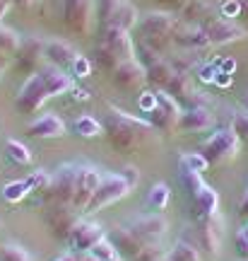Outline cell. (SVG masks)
I'll list each match as a JSON object with an SVG mask.
<instances>
[{"instance_id":"33","label":"cell","mask_w":248,"mask_h":261,"mask_svg":"<svg viewBox=\"0 0 248 261\" xmlns=\"http://www.w3.org/2000/svg\"><path fill=\"white\" fill-rule=\"evenodd\" d=\"M73 130L77 136H82V138H97L101 130H104V126L94 116H77L73 121Z\"/></svg>"},{"instance_id":"29","label":"cell","mask_w":248,"mask_h":261,"mask_svg":"<svg viewBox=\"0 0 248 261\" xmlns=\"http://www.w3.org/2000/svg\"><path fill=\"white\" fill-rule=\"evenodd\" d=\"M138 19H140L138 8H135L133 3H128V0H123L118 8H116V12L111 15L106 27H120V29H128L130 32V29L138 27Z\"/></svg>"},{"instance_id":"58","label":"cell","mask_w":248,"mask_h":261,"mask_svg":"<svg viewBox=\"0 0 248 261\" xmlns=\"http://www.w3.org/2000/svg\"><path fill=\"white\" fill-rule=\"evenodd\" d=\"M231 68H234V61H231V58H227V61H224V65H222V73H231Z\"/></svg>"},{"instance_id":"53","label":"cell","mask_w":248,"mask_h":261,"mask_svg":"<svg viewBox=\"0 0 248 261\" xmlns=\"http://www.w3.org/2000/svg\"><path fill=\"white\" fill-rule=\"evenodd\" d=\"M229 83H231V73H222V70H217V75H214V85L229 87Z\"/></svg>"},{"instance_id":"59","label":"cell","mask_w":248,"mask_h":261,"mask_svg":"<svg viewBox=\"0 0 248 261\" xmlns=\"http://www.w3.org/2000/svg\"><path fill=\"white\" fill-rule=\"evenodd\" d=\"M106 261H123V256H120V254H116V256H111V259H106Z\"/></svg>"},{"instance_id":"52","label":"cell","mask_w":248,"mask_h":261,"mask_svg":"<svg viewBox=\"0 0 248 261\" xmlns=\"http://www.w3.org/2000/svg\"><path fill=\"white\" fill-rule=\"evenodd\" d=\"M152 107H154V92H145L140 97V109H142V112H149Z\"/></svg>"},{"instance_id":"3","label":"cell","mask_w":248,"mask_h":261,"mask_svg":"<svg viewBox=\"0 0 248 261\" xmlns=\"http://www.w3.org/2000/svg\"><path fill=\"white\" fill-rule=\"evenodd\" d=\"M183 240L195 244L202 256L217 259L222 249V240H224V220H222V215L214 213L210 218H205V220H193V225L185 230Z\"/></svg>"},{"instance_id":"44","label":"cell","mask_w":248,"mask_h":261,"mask_svg":"<svg viewBox=\"0 0 248 261\" xmlns=\"http://www.w3.org/2000/svg\"><path fill=\"white\" fill-rule=\"evenodd\" d=\"M118 174L123 179H126V181H128V187L130 189H135L140 184V179H142V174H140V169L138 167H133V165H123V167L118 169Z\"/></svg>"},{"instance_id":"37","label":"cell","mask_w":248,"mask_h":261,"mask_svg":"<svg viewBox=\"0 0 248 261\" xmlns=\"http://www.w3.org/2000/svg\"><path fill=\"white\" fill-rule=\"evenodd\" d=\"M178 181H181V187L185 189V194H188V196L198 194V191L205 187V181H202V177H200V172H188V169H181Z\"/></svg>"},{"instance_id":"22","label":"cell","mask_w":248,"mask_h":261,"mask_svg":"<svg viewBox=\"0 0 248 261\" xmlns=\"http://www.w3.org/2000/svg\"><path fill=\"white\" fill-rule=\"evenodd\" d=\"M212 126H214V114L210 107H191L181 112V121H178L181 133H200Z\"/></svg>"},{"instance_id":"50","label":"cell","mask_w":248,"mask_h":261,"mask_svg":"<svg viewBox=\"0 0 248 261\" xmlns=\"http://www.w3.org/2000/svg\"><path fill=\"white\" fill-rule=\"evenodd\" d=\"M214 75H217V70H214L212 65L202 63L200 68H198V80H200V83H214Z\"/></svg>"},{"instance_id":"46","label":"cell","mask_w":248,"mask_h":261,"mask_svg":"<svg viewBox=\"0 0 248 261\" xmlns=\"http://www.w3.org/2000/svg\"><path fill=\"white\" fill-rule=\"evenodd\" d=\"M70 73H73L75 77H89V75H92V63H89L84 56H77L73 68H70Z\"/></svg>"},{"instance_id":"61","label":"cell","mask_w":248,"mask_h":261,"mask_svg":"<svg viewBox=\"0 0 248 261\" xmlns=\"http://www.w3.org/2000/svg\"><path fill=\"white\" fill-rule=\"evenodd\" d=\"M164 261H169V259H164Z\"/></svg>"},{"instance_id":"21","label":"cell","mask_w":248,"mask_h":261,"mask_svg":"<svg viewBox=\"0 0 248 261\" xmlns=\"http://www.w3.org/2000/svg\"><path fill=\"white\" fill-rule=\"evenodd\" d=\"M188 213H191L193 220H205V218H210V215L220 213V194H217L212 187L205 184L198 194L191 196V208H188Z\"/></svg>"},{"instance_id":"8","label":"cell","mask_w":248,"mask_h":261,"mask_svg":"<svg viewBox=\"0 0 248 261\" xmlns=\"http://www.w3.org/2000/svg\"><path fill=\"white\" fill-rule=\"evenodd\" d=\"M130 191H133V189L128 187V181L120 177L118 172L104 174V177H101V184L97 187V191H94L92 201H89V205H87V211H84V213L87 215L99 213V211H104V208L118 203L120 198H126Z\"/></svg>"},{"instance_id":"38","label":"cell","mask_w":248,"mask_h":261,"mask_svg":"<svg viewBox=\"0 0 248 261\" xmlns=\"http://www.w3.org/2000/svg\"><path fill=\"white\" fill-rule=\"evenodd\" d=\"M0 261H32L29 252L15 242H8L0 247Z\"/></svg>"},{"instance_id":"7","label":"cell","mask_w":248,"mask_h":261,"mask_svg":"<svg viewBox=\"0 0 248 261\" xmlns=\"http://www.w3.org/2000/svg\"><path fill=\"white\" fill-rule=\"evenodd\" d=\"M181 112H183V107L166 90H157L154 107L147 112V121L154 126L157 133H176L178 121H181Z\"/></svg>"},{"instance_id":"32","label":"cell","mask_w":248,"mask_h":261,"mask_svg":"<svg viewBox=\"0 0 248 261\" xmlns=\"http://www.w3.org/2000/svg\"><path fill=\"white\" fill-rule=\"evenodd\" d=\"M169 198H171L169 184H166V181H157L147 191V201H145V203H147V208H152L154 213H162L166 205H169Z\"/></svg>"},{"instance_id":"1","label":"cell","mask_w":248,"mask_h":261,"mask_svg":"<svg viewBox=\"0 0 248 261\" xmlns=\"http://www.w3.org/2000/svg\"><path fill=\"white\" fill-rule=\"evenodd\" d=\"M104 136L113 152L118 155H135L142 148H147L157 140L154 126L147 119H140L123 112L118 107L109 104V114L104 119Z\"/></svg>"},{"instance_id":"10","label":"cell","mask_w":248,"mask_h":261,"mask_svg":"<svg viewBox=\"0 0 248 261\" xmlns=\"http://www.w3.org/2000/svg\"><path fill=\"white\" fill-rule=\"evenodd\" d=\"M166 92L171 94L183 109H191V107H210L212 104L210 97L198 87L193 75H185V73H176L171 77V83L166 85Z\"/></svg>"},{"instance_id":"5","label":"cell","mask_w":248,"mask_h":261,"mask_svg":"<svg viewBox=\"0 0 248 261\" xmlns=\"http://www.w3.org/2000/svg\"><path fill=\"white\" fill-rule=\"evenodd\" d=\"M75 179H77V162H63L58 165L51 177L48 189L41 194V203L46 205H73Z\"/></svg>"},{"instance_id":"47","label":"cell","mask_w":248,"mask_h":261,"mask_svg":"<svg viewBox=\"0 0 248 261\" xmlns=\"http://www.w3.org/2000/svg\"><path fill=\"white\" fill-rule=\"evenodd\" d=\"M191 0H157L159 10H166V12H174V15H181L183 8L188 5Z\"/></svg>"},{"instance_id":"41","label":"cell","mask_w":248,"mask_h":261,"mask_svg":"<svg viewBox=\"0 0 248 261\" xmlns=\"http://www.w3.org/2000/svg\"><path fill=\"white\" fill-rule=\"evenodd\" d=\"M166 254H169V252H166L159 242H149L147 247H145V249H142V252H140L133 261H164Z\"/></svg>"},{"instance_id":"40","label":"cell","mask_w":248,"mask_h":261,"mask_svg":"<svg viewBox=\"0 0 248 261\" xmlns=\"http://www.w3.org/2000/svg\"><path fill=\"white\" fill-rule=\"evenodd\" d=\"M123 0H97V19H99L101 27H106L109 24L111 15L116 12V8H118Z\"/></svg>"},{"instance_id":"12","label":"cell","mask_w":248,"mask_h":261,"mask_svg":"<svg viewBox=\"0 0 248 261\" xmlns=\"http://www.w3.org/2000/svg\"><path fill=\"white\" fill-rule=\"evenodd\" d=\"M104 237H106V227L104 225L97 223V220H89V218H80L65 244L70 247L73 254H84L92 252V247L97 242H101Z\"/></svg>"},{"instance_id":"62","label":"cell","mask_w":248,"mask_h":261,"mask_svg":"<svg viewBox=\"0 0 248 261\" xmlns=\"http://www.w3.org/2000/svg\"><path fill=\"white\" fill-rule=\"evenodd\" d=\"M0 73H3V70H0Z\"/></svg>"},{"instance_id":"6","label":"cell","mask_w":248,"mask_h":261,"mask_svg":"<svg viewBox=\"0 0 248 261\" xmlns=\"http://www.w3.org/2000/svg\"><path fill=\"white\" fill-rule=\"evenodd\" d=\"M60 19L70 34H89L97 19V0H60Z\"/></svg>"},{"instance_id":"60","label":"cell","mask_w":248,"mask_h":261,"mask_svg":"<svg viewBox=\"0 0 248 261\" xmlns=\"http://www.w3.org/2000/svg\"><path fill=\"white\" fill-rule=\"evenodd\" d=\"M241 107H246L248 109V92H246V97H243V104H241Z\"/></svg>"},{"instance_id":"45","label":"cell","mask_w":248,"mask_h":261,"mask_svg":"<svg viewBox=\"0 0 248 261\" xmlns=\"http://www.w3.org/2000/svg\"><path fill=\"white\" fill-rule=\"evenodd\" d=\"M234 244H236V254H239L241 259L248 261V223L241 227L239 232H236V240H234Z\"/></svg>"},{"instance_id":"30","label":"cell","mask_w":248,"mask_h":261,"mask_svg":"<svg viewBox=\"0 0 248 261\" xmlns=\"http://www.w3.org/2000/svg\"><path fill=\"white\" fill-rule=\"evenodd\" d=\"M174 75L176 73H174V68H171V63L166 58H162V61H157V63H152L147 68V85H152L157 90H166V85L171 83Z\"/></svg>"},{"instance_id":"48","label":"cell","mask_w":248,"mask_h":261,"mask_svg":"<svg viewBox=\"0 0 248 261\" xmlns=\"http://www.w3.org/2000/svg\"><path fill=\"white\" fill-rule=\"evenodd\" d=\"M70 97H73L75 102H87L89 97H92V90H87V87H82V85H75L70 87Z\"/></svg>"},{"instance_id":"2","label":"cell","mask_w":248,"mask_h":261,"mask_svg":"<svg viewBox=\"0 0 248 261\" xmlns=\"http://www.w3.org/2000/svg\"><path fill=\"white\" fill-rule=\"evenodd\" d=\"M181 17L174 12H166V10H149L142 17L138 19V41L149 46L152 51L169 56L176 48L174 44V34L178 27Z\"/></svg>"},{"instance_id":"39","label":"cell","mask_w":248,"mask_h":261,"mask_svg":"<svg viewBox=\"0 0 248 261\" xmlns=\"http://www.w3.org/2000/svg\"><path fill=\"white\" fill-rule=\"evenodd\" d=\"M181 169H188V172H205V169L210 167V162L202 158L200 152H185V155H181Z\"/></svg>"},{"instance_id":"24","label":"cell","mask_w":248,"mask_h":261,"mask_svg":"<svg viewBox=\"0 0 248 261\" xmlns=\"http://www.w3.org/2000/svg\"><path fill=\"white\" fill-rule=\"evenodd\" d=\"M80 56L68 41L63 39H46V61L48 65H55L60 70H70L75 58Z\"/></svg>"},{"instance_id":"54","label":"cell","mask_w":248,"mask_h":261,"mask_svg":"<svg viewBox=\"0 0 248 261\" xmlns=\"http://www.w3.org/2000/svg\"><path fill=\"white\" fill-rule=\"evenodd\" d=\"M12 5H17L19 10H32L37 5V0H12Z\"/></svg>"},{"instance_id":"11","label":"cell","mask_w":248,"mask_h":261,"mask_svg":"<svg viewBox=\"0 0 248 261\" xmlns=\"http://www.w3.org/2000/svg\"><path fill=\"white\" fill-rule=\"evenodd\" d=\"M101 177H104V174L99 172V167L87 165V162H82V165L77 162V179H75V196H73L75 211H80V213L84 215L94 191H97V187L101 184Z\"/></svg>"},{"instance_id":"25","label":"cell","mask_w":248,"mask_h":261,"mask_svg":"<svg viewBox=\"0 0 248 261\" xmlns=\"http://www.w3.org/2000/svg\"><path fill=\"white\" fill-rule=\"evenodd\" d=\"M183 22H191V24H207L210 19L220 17V8H214L212 0H191L183 8V12L178 15Z\"/></svg>"},{"instance_id":"15","label":"cell","mask_w":248,"mask_h":261,"mask_svg":"<svg viewBox=\"0 0 248 261\" xmlns=\"http://www.w3.org/2000/svg\"><path fill=\"white\" fill-rule=\"evenodd\" d=\"M111 80L123 92H138L147 85V68L140 63L138 58H130L111 73Z\"/></svg>"},{"instance_id":"27","label":"cell","mask_w":248,"mask_h":261,"mask_svg":"<svg viewBox=\"0 0 248 261\" xmlns=\"http://www.w3.org/2000/svg\"><path fill=\"white\" fill-rule=\"evenodd\" d=\"M19 46H22V37L12 27L0 22V70H5L10 61L17 56Z\"/></svg>"},{"instance_id":"13","label":"cell","mask_w":248,"mask_h":261,"mask_svg":"<svg viewBox=\"0 0 248 261\" xmlns=\"http://www.w3.org/2000/svg\"><path fill=\"white\" fill-rule=\"evenodd\" d=\"M15 61H17V68L22 70V73H27V75L39 73L44 65H48V61H46V39L34 37V34L24 37L22 39V46H19V51H17V56H15Z\"/></svg>"},{"instance_id":"28","label":"cell","mask_w":248,"mask_h":261,"mask_svg":"<svg viewBox=\"0 0 248 261\" xmlns=\"http://www.w3.org/2000/svg\"><path fill=\"white\" fill-rule=\"evenodd\" d=\"M166 61L171 63V68H174V73H185L191 75L193 70H198L202 65V54L200 51H185V48H174L169 56H166Z\"/></svg>"},{"instance_id":"36","label":"cell","mask_w":248,"mask_h":261,"mask_svg":"<svg viewBox=\"0 0 248 261\" xmlns=\"http://www.w3.org/2000/svg\"><path fill=\"white\" fill-rule=\"evenodd\" d=\"M231 119V128L239 133L241 140H248V109L246 107H234L229 112Z\"/></svg>"},{"instance_id":"23","label":"cell","mask_w":248,"mask_h":261,"mask_svg":"<svg viewBox=\"0 0 248 261\" xmlns=\"http://www.w3.org/2000/svg\"><path fill=\"white\" fill-rule=\"evenodd\" d=\"M65 133V121L58 114H44L29 123L27 136L37 140H46V138H60Z\"/></svg>"},{"instance_id":"51","label":"cell","mask_w":248,"mask_h":261,"mask_svg":"<svg viewBox=\"0 0 248 261\" xmlns=\"http://www.w3.org/2000/svg\"><path fill=\"white\" fill-rule=\"evenodd\" d=\"M236 213H239L241 220H246V223H248V189L243 191V196H241L239 205H236Z\"/></svg>"},{"instance_id":"19","label":"cell","mask_w":248,"mask_h":261,"mask_svg":"<svg viewBox=\"0 0 248 261\" xmlns=\"http://www.w3.org/2000/svg\"><path fill=\"white\" fill-rule=\"evenodd\" d=\"M106 237H109L111 244L116 247V252H118L120 256H128L130 261L135 259V256H138V254L149 244V242H145L138 232H133L128 225H123V227H120V225L118 227H113L111 232H106Z\"/></svg>"},{"instance_id":"18","label":"cell","mask_w":248,"mask_h":261,"mask_svg":"<svg viewBox=\"0 0 248 261\" xmlns=\"http://www.w3.org/2000/svg\"><path fill=\"white\" fill-rule=\"evenodd\" d=\"M133 232H138L145 242H159L166 232H169V223L162 213H147V215H135L128 223Z\"/></svg>"},{"instance_id":"17","label":"cell","mask_w":248,"mask_h":261,"mask_svg":"<svg viewBox=\"0 0 248 261\" xmlns=\"http://www.w3.org/2000/svg\"><path fill=\"white\" fill-rule=\"evenodd\" d=\"M99 44H104L106 48H111V51H113L116 56H120L123 61L135 58V41H133L128 29L101 27L99 29Z\"/></svg>"},{"instance_id":"55","label":"cell","mask_w":248,"mask_h":261,"mask_svg":"<svg viewBox=\"0 0 248 261\" xmlns=\"http://www.w3.org/2000/svg\"><path fill=\"white\" fill-rule=\"evenodd\" d=\"M10 5H12V0H0V22H3V17L8 15Z\"/></svg>"},{"instance_id":"57","label":"cell","mask_w":248,"mask_h":261,"mask_svg":"<svg viewBox=\"0 0 248 261\" xmlns=\"http://www.w3.org/2000/svg\"><path fill=\"white\" fill-rule=\"evenodd\" d=\"M53 261H77V256H75V254H60V256H55Z\"/></svg>"},{"instance_id":"35","label":"cell","mask_w":248,"mask_h":261,"mask_svg":"<svg viewBox=\"0 0 248 261\" xmlns=\"http://www.w3.org/2000/svg\"><path fill=\"white\" fill-rule=\"evenodd\" d=\"M29 184H27V179L24 181H10V184H5L3 187V198L8 201V203H19V201H24L29 196Z\"/></svg>"},{"instance_id":"14","label":"cell","mask_w":248,"mask_h":261,"mask_svg":"<svg viewBox=\"0 0 248 261\" xmlns=\"http://www.w3.org/2000/svg\"><path fill=\"white\" fill-rule=\"evenodd\" d=\"M82 218L80 211H75L73 205H48L46 208V225L51 234L60 242H68V237L73 232L77 220Z\"/></svg>"},{"instance_id":"31","label":"cell","mask_w":248,"mask_h":261,"mask_svg":"<svg viewBox=\"0 0 248 261\" xmlns=\"http://www.w3.org/2000/svg\"><path fill=\"white\" fill-rule=\"evenodd\" d=\"M166 259L169 261H205V256H202L200 249H198L195 244H191L188 240H176L174 247L166 254Z\"/></svg>"},{"instance_id":"42","label":"cell","mask_w":248,"mask_h":261,"mask_svg":"<svg viewBox=\"0 0 248 261\" xmlns=\"http://www.w3.org/2000/svg\"><path fill=\"white\" fill-rule=\"evenodd\" d=\"M51 177L53 174H48V172H44V169H37V172H32L27 177V184L32 191H39V194H44L48 189V184H51Z\"/></svg>"},{"instance_id":"4","label":"cell","mask_w":248,"mask_h":261,"mask_svg":"<svg viewBox=\"0 0 248 261\" xmlns=\"http://www.w3.org/2000/svg\"><path fill=\"white\" fill-rule=\"evenodd\" d=\"M241 143H243V140L239 138V133L231 128V126H224V128L212 130L210 136L202 140V145L198 152H200L210 165H224V162H229V160L239 158Z\"/></svg>"},{"instance_id":"56","label":"cell","mask_w":248,"mask_h":261,"mask_svg":"<svg viewBox=\"0 0 248 261\" xmlns=\"http://www.w3.org/2000/svg\"><path fill=\"white\" fill-rule=\"evenodd\" d=\"M77 261H99L97 256H92L89 252H84V254H77Z\"/></svg>"},{"instance_id":"20","label":"cell","mask_w":248,"mask_h":261,"mask_svg":"<svg viewBox=\"0 0 248 261\" xmlns=\"http://www.w3.org/2000/svg\"><path fill=\"white\" fill-rule=\"evenodd\" d=\"M174 44L176 48H185V51H207L212 46L205 29L200 24H191V22H178L176 27V34H174Z\"/></svg>"},{"instance_id":"43","label":"cell","mask_w":248,"mask_h":261,"mask_svg":"<svg viewBox=\"0 0 248 261\" xmlns=\"http://www.w3.org/2000/svg\"><path fill=\"white\" fill-rule=\"evenodd\" d=\"M92 256H97V259L99 261H106V259H111V256H116V247H113V244H111V240L109 237H104V240H101V242H97L92 247Z\"/></svg>"},{"instance_id":"16","label":"cell","mask_w":248,"mask_h":261,"mask_svg":"<svg viewBox=\"0 0 248 261\" xmlns=\"http://www.w3.org/2000/svg\"><path fill=\"white\" fill-rule=\"evenodd\" d=\"M202 29H205L212 46H227V44H234V41H241V39L248 37L246 27H241V24H236V22H231L227 17L210 19L207 24H202Z\"/></svg>"},{"instance_id":"9","label":"cell","mask_w":248,"mask_h":261,"mask_svg":"<svg viewBox=\"0 0 248 261\" xmlns=\"http://www.w3.org/2000/svg\"><path fill=\"white\" fill-rule=\"evenodd\" d=\"M48 99H51V92H48L44 77H41V73H34L22 83L17 97H15V107L22 114H37V112H41V107Z\"/></svg>"},{"instance_id":"49","label":"cell","mask_w":248,"mask_h":261,"mask_svg":"<svg viewBox=\"0 0 248 261\" xmlns=\"http://www.w3.org/2000/svg\"><path fill=\"white\" fill-rule=\"evenodd\" d=\"M236 12H241V3H239V0H229V3H224V5L220 8V15H224L227 19L236 17Z\"/></svg>"},{"instance_id":"34","label":"cell","mask_w":248,"mask_h":261,"mask_svg":"<svg viewBox=\"0 0 248 261\" xmlns=\"http://www.w3.org/2000/svg\"><path fill=\"white\" fill-rule=\"evenodd\" d=\"M5 152H8V158L15 162V165H29L32 162V152L24 143H19L15 138H8L5 140Z\"/></svg>"},{"instance_id":"26","label":"cell","mask_w":248,"mask_h":261,"mask_svg":"<svg viewBox=\"0 0 248 261\" xmlns=\"http://www.w3.org/2000/svg\"><path fill=\"white\" fill-rule=\"evenodd\" d=\"M39 73H41V77H44V83H46L51 97H60V94L70 92L73 77H70L68 70H60V68H55V65H44Z\"/></svg>"}]
</instances>
